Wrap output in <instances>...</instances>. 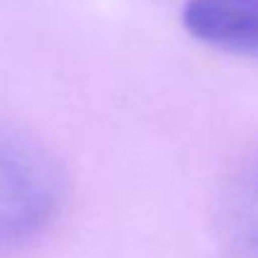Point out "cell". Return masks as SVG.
<instances>
[{
	"label": "cell",
	"instance_id": "cell-1",
	"mask_svg": "<svg viewBox=\"0 0 258 258\" xmlns=\"http://www.w3.org/2000/svg\"><path fill=\"white\" fill-rule=\"evenodd\" d=\"M63 201L60 166L40 146L0 125V243H20L45 231Z\"/></svg>",
	"mask_w": 258,
	"mask_h": 258
},
{
	"label": "cell",
	"instance_id": "cell-3",
	"mask_svg": "<svg viewBox=\"0 0 258 258\" xmlns=\"http://www.w3.org/2000/svg\"><path fill=\"white\" fill-rule=\"evenodd\" d=\"M226 231L238 258H258V156L236 175L226 198Z\"/></svg>",
	"mask_w": 258,
	"mask_h": 258
},
{
	"label": "cell",
	"instance_id": "cell-2",
	"mask_svg": "<svg viewBox=\"0 0 258 258\" xmlns=\"http://www.w3.org/2000/svg\"><path fill=\"white\" fill-rule=\"evenodd\" d=\"M183 25L211 48L258 58V0H188Z\"/></svg>",
	"mask_w": 258,
	"mask_h": 258
}]
</instances>
